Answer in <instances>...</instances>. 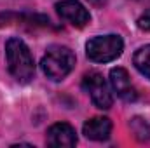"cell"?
<instances>
[{
	"instance_id": "obj_7",
	"label": "cell",
	"mask_w": 150,
	"mask_h": 148,
	"mask_svg": "<svg viewBox=\"0 0 150 148\" xmlns=\"http://www.w3.org/2000/svg\"><path fill=\"white\" fill-rule=\"evenodd\" d=\"M110 84H112L113 92L124 101H134L136 99V91L131 84L129 73L124 68H113L110 72Z\"/></svg>"
},
{
	"instance_id": "obj_6",
	"label": "cell",
	"mask_w": 150,
	"mask_h": 148,
	"mask_svg": "<svg viewBox=\"0 0 150 148\" xmlns=\"http://www.w3.org/2000/svg\"><path fill=\"white\" fill-rule=\"evenodd\" d=\"M45 141L49 147L54 148H70L77 145V134H75V129L67 124V122H58L54 125H51L47 129V136H45Z\"/></svg>"
},
{
	"instance_id": "obj_10",
	"label": "cell",
	"mask_w": 150,
	"mask_h": 148,
	"mask_svg": "<svg viewBox=\"0 0 150 148\" xmlns=\"http://www.w3.org/2000/svg\"><path fill=\"white\" fill-rule=\"evenodd\" d=\"M131 127L134 131V134L140 138V140H150V125L143 120V118H133L131 120Z\"/></svg>"
},
{
	"instance_id": "obj_3",
	"label": "cell",
	"mask_w": 150,
	"mask_h": 148,
	"mask_svg": "<svg viewBox=\"0 0 150 148\" xmlns=\"http://www.w3.org/2000/svg\"><path fill=\"white\" fill-rule=\"evenodd\" d=\"M124 42L119 35H101L91 38L86 45V54L94 63H110L122 54Z\"/></svg>"
},
{
	"instance_id": "obj_12",
	"label": "cell",
	"mask_w": 150,
	"mask_h": 148,
	"mask_svg": "<svg viewBox=\"0 0 150 148\" xmlns=\"http://www.w3.org/2000/svg\"><path fill=\"white\" fill-rule=\"evenodd\" d=\"M89 2H91L93 5H103V4H105L107 0H89Z\"/></svg>"
},
{
	"instance_id": "obj_5",
	"label": "cell",
	"mask_w": 150,
	"mask_h": 148,
	"mask_svg": "<svg viewBox=\"0 0 150 148\" xmlns=\"http://www.w3.org/2000/svg\"><path fill=\"white\" fill-rule=\"evenodd\" d=\"M56 11L65 21H68L70 25H74L77 28H84L91 19L87 9L77 0H61V2H58Z\"/></svg>"
},
{
	"instance_id": "obj_9",
	"label": "cell",
	"mask_w": 150,
	"mask_h": 148,
	"mask_svg": "<svg viewBox=\"0 0 150 148\" xmlns=\"http://www.w3.org/2000/svg\"><path fill=\"white\" fill-rule=\"evenodd\" d=\"M133 63H134V66H136V70H138L140 73L145 75L147 78H150V45L140 47V49L134 52Z\"/></svg>"
},
{
	"instance_id": "obj_8",
	"label": "cell",
	"mask_w": 150,
	"mask_h": 148,
	"mask_svg": "<svg viewBox=\"0 0 150 148\" xmlns=\"http://www.w3.org/2000/svg\"><path fill=\"white\" fill-rule=\"evenodd\" d=\"M82 132L86 138L93 140V141H105L108 140L110 132H112V122L110 118L107 117H94V118H89L84 127H82Z\"/></svg>"
},
{
	"instance_id": "obj_4",
	"label": "cell",
	"mask_w": 150,
	"mask_h": 148,
	"mask_svg": "<svg viewBox=\"0 0 150 148\" xmlns=\"http://www.w3.org/2000/svg\"><path fill=\"white\" fill-rule=\"evenodd\" d=\"M82 87L86 92H89L91 101L94 103L96 108L100 110H108L112 106V92L108 84L105 82L103 75H100L98 72H89L84 75L82 78Z\"/></svg>"
},
{
	"instance_id": "obj_1",
	"label": "cell",
	"mask_w": 150,
	"mask_h": 148,
	"mask_svg": "<svg viewBox=\"0 0 150 148\" xmlns=\"http://www.w3.org/2000/svg\"><path fill=\"white\" fill-rule=\"evenodd\" d=\"M7 66L18 82H30L35 73V63L28 45L21 38H11L5 44Z\"/></svg>"
},
{
	"instance_id": "obj_2",
	"label": "cell",
	"mask_w": 150,
	"mask_h": 148,
	"mask_svg": "<svg viewBox=\"0 0 150 148\" xmlns=\"http://www.w3.org/2000/svg\"><path fill=\"white\" fill-rule=\"evenodd\" d=\"M40 66H42V72H44V75L47 78L58 82V80H63L67 75L74 70L75 56L68 47L52 45L44 54Z\"/></svg>"
},
{
	"instance_id": "obj_11",
	"label": "cell",
	"mask_w": 150,
	"mask_h": 148,
	"mask_svg": "<svg viewBox=\"0 0 150 148\" xmlns=\"http://www.w3.org/2000/svg\"><path fill=\"white\" fill-rule=\"evenodd\" d=\"M138 28H140V30H145V32H150V9L145 11V12L138 18Z\"/></svg>"
}]
</instances>
